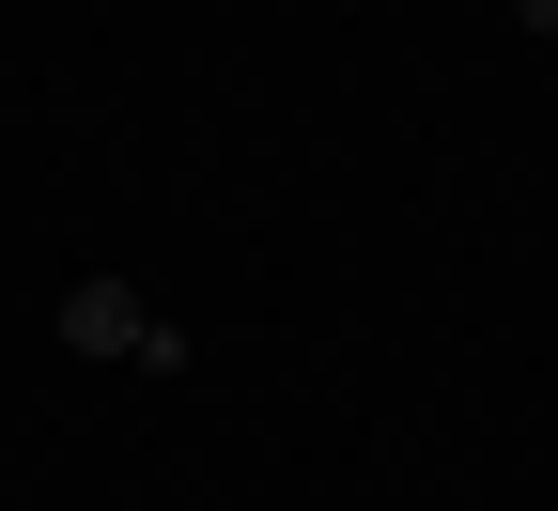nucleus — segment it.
Returning a JSON list of instances; mask_svg holds the SVG:
<instances>
[{"label": "nucleus", "mask_w": 558, "mask_h": 511, "mask_svg": "<svg viewBox=\"0 0 558 511\" xmlns=\"http://www.w3.org/2000/svg\"><path fill=\"white\" fill-rule=\"evenodd\" d=\"M62 356H124V373H186V326L140 311V279H62Z\"/></svg>", "instance_id": "f257e3e1"}, {"label": "nucleus", "mask_w": 558, "mask_h": 511, "mask_svg": "<svg viewBox=\"0 0 558 511\" xmlns=\"http://www.w3.org/2000/svg\"><path fill=\"white\" fill-rule=\"evenodd\" d=\"M512 16H527V32H558V0H512Z\"/></svg>", "instance_id": "f03ea898"}]
</instances>
